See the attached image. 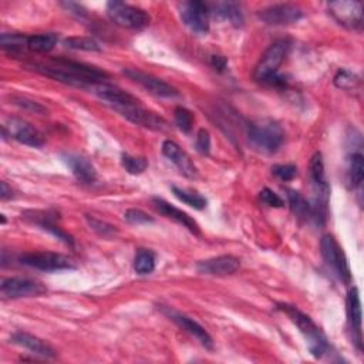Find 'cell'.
Returning a JSON list of instances; mask_svg holds the SVG:
<instances>
[{
	"label": "cell",
	"instance_id": "obj_9",
	"mask_svg": "<svg viewBox=\"0 0 364 364\" xmlns=\"http://www.w3.org/2000/svg\"><path fill=\"white\" fill-rule=\"evenodd\" d=\"M114 109L117 112H119L124 118L131 121L132 124H136V125H141L145 128H151V129H156V131H164L168 128V124L162 117L145 109L139 102L121 105Z\"/></svg>",
	"mask_w": 364,
	"mask_h": 364
},
{
	"label": "cell",
	"instance_id": "obj_8",
	"mask_svg": "<svg viewBox=\"0 0 364 364\" xmlns=\"http://www.w3.org/2000/svg\"><path fill=\"white\" fill-rule=\"evenodd\" d=\"M209 7L203 1L191 0L179 4V16L193 33L205 34L209 31Z\"/></svg>",
	"mask_w": 364,
	"mask_h": 364
},
{
	"label": "cell",
	"instance_id": "obj_24",
	"mask_svg": "<svg viewBox=\"0 0 364 364\" xmlns=\"http://www.w3.org/2000/svg\"><path fill=\"white\" fill-rule=\"evenodd\" d=\"M58 38L54 33H43V34H33L28 36L27 48L36 53H47L54 48Z\"/></svg>",
	"mask_w": 364,
	"mask_h": 364
},
{
	"label": "cell",
	"instance_id": "obj_26",
	"mask_svg": "<svg viewBox=\"0 0 364 364\" xmlns=\"http://www.w3.org/2000/svg\"><path fill=\"white\" fill-rule=\"evenodd\" d=\"M287 200L290 205V209L293 210V213L299 218H306L310 219L311 218V206L310 203L303 198V195L297 191H291L287 189Z\"/></svg>",
	"mask_w": 364,
	"mask_h": 364
},
{
	"label": "cell",
	"instance_id": "obj_34",
	"mask_svg": "<svg viewBox=\"0 0 364 364\" xmlns=\"http://www.w3.org/2000/svg\"><path fill=\"white\" fill-rule=\"evenodd\" d=\"M11 101H13V104L18 105L20 108H23L26 111H31L34 114H41V115L47 114L46 107H43L40 102H37L34 100H30L27 97H11Z\"/></svg>",
	"mask_w": 364,
	"mask_h": 364
},
{
	"label": "cell",
	"instance_id": "obj_33",
	"mask_svg": "<svg viewBox=\"0 0 364 364\" xmlns=\"http://www.w3.org/2000/svg\"><path fill=\"white\" fill-rule=\"evenodd\" d=\"M173 118H175V124L176 127L182 131V132H189L192 129V124H193V115L189 109H186L185 107H176L173 111Z\"/></svg>",
	"mask_w": 364,
	"mask_h": 364
},
{
	"label": "cell",
	"instance_id": "obj_16",
	"mask_svg": "<svg viewBox=\"0 0 364 364\" xmlns=\"http://www.w3.org/2000/svg\"><path fill=\"white\" fill-rule=\"evenodd\" d=\"M240 266V262L237 257L232 255H223L206 260H200L196 264V270L202 274H210V276H228L233 274Z\"/></svg>",
	"mask_w": 364,
	"mask_h": 364
},
{
	"label": "cell",
	"instance_id": "obj_22",
	"mask_svg": "<svg viewBox=\"0 0 364 364\" xmlns=\"http://www.w3.org/2000/svg\"><path fill=\"white\" fill-rule=\"evenodd\" d=\"M169 317L178 323L182 328H185L188 333H191L203 347L212 350L213 348V340L210 337V334L198 323L195 321L193 318L185 316V314H181V313H176V311H169Z\"/></svg>",
	"mask_w": 364,
	"mask_h": 364
},
{
	"label": "cell",
	"instance_id": "obj_2",
	"mask_svg": "<svg viewBox=\"0 0 364 364\" xmlns=\"http://www.w3.org/2000/svg\"><path fill=\"white\" fill-rule=\"evenodd\" d=\"M277 309L286 313V316L291 320V323L299 328V331L303 334L307 343L310 353L316 358H321L326 353H328L330 346L327 343L326 336L307 314L300 311L296 306H291L287 303H277Z\"/></svg>",
	"mask_w": 364,
	"mask_h": 364
},
{
	"label": "cell",
	"instance_id": "obj_3",
	"mask_svg": "<svg viewBox=\"0 0 364 364\" xmlns=\"http://www.w3.org/2000/svg\"><path fill=\"white\" fill-rule=\"evenodd\" d=\"M247 139L255 149L264 154H273L282 146L284 131L273 119H259L249 125Z\"/></svg>",
	"mask_w": 364,
	"mask_h": 364
},
{
	"label": "cell",
	"instance_id": "obj_13",
	"mask_svg": "<svg viewBox=\"0 0 364 364\" xmlns=\"http://www.w3.org/2000/svg\"><path fill=\"white\" fill-rule=\"evenodd\" d=\"M1 293L10 299H20V297H36L46 293V287L26 277H7L1 282Z\"/></svg>",
	"mask_w": 364,
	"mask_h": 364
},
{
	"label": "cell",
	"instance_id": "obj_36",
	"mask_svg": "<svg viewBox=\"0 0 364 364\" xmlns=\"http://www.w3.org/2000/svg\"><path fill=\"white\" fill-rule=\"evenodd\" d=\"M272 172L274 176H277L280 181H291L297 175V168L296 165L291 164H284V165H274L272 168Z\"/></svg>",
	"mask_w": 364,
	"mask_h": 364
},
{
	"label": "cell",
	"instance_id": "obj_25",
	"mask_svg": "<svg viewBox=\"0 0 364 364\" xmlns=\"http://www.w3.org/2000/svg\"><path fill=\"white\" fill-rule=\"evenodd\" d=\"M172 192H173V195H175L179 200H182L183 203L189 205V206L193 208V209L200 210V209L206 208V203H208L206 199H205L200 193H198L196 191L185 189V188H179V186L172 185Z\"/></svg>",
	"mask_w": 364,
	"mask_h": 364
},
{
	"label": "cell",
	"instance_id": "obj_18",
	"mask_svg": "<svg viewBox=\"0 0 364 364\" xmlns=\"http://www.w3.org/2000/svg\"><path fill=\"white\" fill-rule=\"evenodd\" d=\"M347 316L350 328L353 331V341L355 343L357 348L361 350L363 347V334H361V303L358 296V289L351 287L347 296Z\"/></svg>",
	"mask_w": 364,
	"mask_h": 364
},
{
	"label": "cell",
	"instance_id": "obj_32",
	"mask_svg": "<svg viewBox=\"0 0 364 364\" xmlns=\"http://www.w3.org/2000/svg\"><path fill=\"white\" fill-rule=\"evenodd\" d=\"M121 164L124 166V169L128 172V173H132V175H138V173H142L146 166H148V161L142 156H132V155H128V154H124L121 156Z\"/></svg>",
	"mask_w": 364,
	"mask_h": 364
},
{
	"label": "cell",
	"instance_id": "obj_6",
	"mask_svg": "<svg viewBox=\"0 0 364 364\" xmlns=\"http://www.w3.org/2000/svg\"><path fill=\"white\" fill-rule=\"evenodd\" d=\"M320 249L321 256L326 262V264L334 272V274L344 283L351 282V273L347 263V257L331 235H324L320 240Z\"/></svg>",
	"mask_w": 364,
	"mask_h": 364
},
{
	"label": "cell",
	"instance_id": "obj_1",
	"mask_svg": "<svg viewBox=\"0 0 364 364\" xmlns=\"http://www.w3.org/2000/svg\"><path fill=\"white\" fill-rule=\"evenodd\" d=\"M36 71L51 77L60 82L88 90L91 84L105 81L108 74L94 65L71 61L65 58L53 60L51 64H33Z\"/></svg>",
	"mask_w": 364,
	"mask_h": 364
},
{
	"label": "cell",
	"instance_id": "obj_4",
	"mask_svg": "<svg viewBox=\"0 0 364 364\" xmlns=\"http://www.w3.org/2000/svg\"><path fill=\"white\" fill-rule=\"evenodd\" d=\"M290 41L287 38H280L269 46L262 58L259 60L253 77L257 81L269 82L274 75H277V70L283 60L286 58L290 50Z\"/></svg>",
	"mask_w": 364,
	"mask_h": 364
},
{
	"label": "cell",
	"instance_id": "obj_28",
	"mask_svg": "<svg viewBox=\"0 0 364 364\" xmlns=\"http://www.w3.org/2000/svg\"><path fill=\"white\" fill-rule=\"evenodd\" d=\"M364 178V158L361 152H354L350 156V165H348V181L351 186L357 188L361 185Z\"/></svg>",
	"mask_w": 364,
	"mask_h": 364
},
{
	"label": "cell",
	"instance_id": "obj_12",
	"mask_svg": "<svg viewBox=\"0 0 364 364\" xmlns=\"http://www.w3.org/2000/svg\"><path fill=\"white\" fill-rule=\"evenodd\" d=\"M303 16V11L299 6L290 3H279L260 10L259 17L272 26H287L296 23Z\"/></svg>",
	"mask_w": 364,
	"mask_h": 364
},
{
	"label": "cell",
	"instance_id": "obj_35",
	"mask_svg": "<svg viewBox=\"0 0 364 364\" xmlns=\"http://www.w3.org/2000/svg\"><path fill=\"white\" fill-rule=\"evenodd\" d=\"M87 222L88 225L91 226L92 230H95L98 235L104 236V237H108V236H112L114 233H117V229L115 226L107 223V222H102L100 219H95V218H91V216H87Z\"/></svg>",
	"mask_w": 364,
	"mask_h": 364
},
{
	"label": "cell",
	"instance_id": "obj_31",
	"mask_svg": "<svg viewBox=\"0 0 364 364\" xmlns=\"http://www.w3.org/2000/svg\"><path fill=\"white\" fill-rule=\"evenodd\" d=\"M64 46L71 50L101 51V46L91 37H68L64 40Z\"/></svg>",
	"mask_w": 364,
	"mask_h": 364
},
{
	"label": "cell",
	"instance_id": "obj_21",
	"mask_svg": "<svg viewBox=\"0 0 364 364\" xmlns=\"http://www.w3.org/2000/svg\"><path fill=\"white\" fill-rule=\"evenodd\" d=\"M10 340H11V343H14L17 346L30 350L33 354H37V355H41L46 358H51L55 355V350L48 343H46L44 340H41L33 334H28L24 331H17L11 336Z\"/></svg>",
	"mask_w": 364,
	"mask_h": 364
},
{
	"label": "cell",
	"instance_id": "obj_37",
	"mask_svg": "<svg viewBox=\"0 0 364 364\" xmlns=\"http://www.w3.org/2000/svg\"><path fill=\"white\" fill-rule=\"evenodd\" d=\"M124 219L132 225H142V223H151L154 222V219L145 213L144 210L141 209H128L125 213H124Z\"/></svg>",
	"mask_w": 364,
	"mask_h": 364
},
{
	"label": "cell",
	"instance_id": "obj_20",
	"mask_svg": "<svg viewBox=\"0 0 364 364\" xmlns=\"http://www.w3.org/2000/svg\"><path fill=\"white\" fill-rule=\"evenodd\" d=\"M61 158L80 182L92 183L97 179V171L87 158L77 154H63Z\"/></svg>",
	"mask_w": 364,
	"mask_h": 364
},
{
	"label": "cell",
	"instance_id": "obj_5",
	"mask_svg": "<svg viewBox=\"0 0 364 364\" xmlns=\"http://www.w3.org/2000/svg\"><path fill=\"white\" fill-rule=\"evenodd\" d=\"M107 14L117 26L134 30L145 28L151 21V17L145 10L122 1H108Z\"/></svg>",
	"mask_w": 364,
	"mask_h": 364
},
{
	"label": "cell",
	"instance_id": "obj_27",
	"mask_svg": "<svg viewBox=\"0 0 364 364\" xmlns=\"http://www.w3.org/2000/svg\"><path fill=\"white\" fill-rule=\"evenodd\" d=\"M155 269V255L148 249H138L134 259V270L138 274H149Z\"/></svg>",
	"mask_w": 364,
	"mask_h": 364
},
{
	"label": "cell",
	"instance_id": "obj_17",
	"mask_svg": "<svg viewBox=\"0 0 364 364\" xmlns=\"http://www.w3.org/2000/svg\"><path fill=\"white\" fill-rule=\"evenodd\" d=\"M162 154L171 162H173L178 166V169L181 171V173H183L185 176L193 178L196 175V166L192 162L191 156L175 141L165 139L162 142Z\"/></svg>",
	"mask_w": 364,
	"mask_h": 364
},
{
	"label": "cell",
	"instance_id": "obj_30",
	"mask_svg": "<svg viewBox=\"0 0 364 364\" xmlns=\"http://www.w3.org/2000/svg\"><path fill=\"white\" fill-rule=\"evenodd\" d=\"M333 81H334L336 87H338L341 90H355L360 85V77L346 68L338 70L336 73Z\"/></svg>",
	"mask_w": 364,
	"mask_h": 364
},
{
	"label": "cell",
	"instance_id": "obj_41",
	"mask_svg": "<svg viewBox=\"0 0 364 364\" xmlns=\"http://www.w3.org/2000/svg\"><path fill=\"white\" fill-rule=\"evenodd\" d=\"M0 198H1V200H7V199L13 198V189L4 181L0 182Z\"/></svg>",
	"mask_w": 364,
	"mask_h": 364
},
{
	"label": "cell",
	"instance_id": "obj_29",
	"mask_svg": "<svg viewBox=\"0 0 364 364\" xmlns=\"http://www.w3.org/2000/svg\"><path fill=\"white\" fill-rule=\"evenodd\" d=\"M27 40H28V36H23L17 33H4L0 37V44L6 50H10L11 53H17L27 48Z\"/></svg>",
	"mask_w": 364,
	"mask_h": 364
},
{
	"label": "cell",
	"instance_id": "obj_15",
	"mask_svg": "<svg viewBox=\"0 0 364 364\" xmlns=\"http://www.w3.org/2000/svg\"><path fill=\"white\" fill-rule=\"evenodd\" d=\"M90 92L95 94L98 98H101L102 101H105L108 105H111L112 108L121 107V105H128V104H135L139 102L134 95H131L129 92L121 90L117 85H112L109 82L101 81V82H95L91 84L88 88Z\"/></svg>",
	"mask_w": 364,
	"mask_h": 364
},
{
	"label": "cell",
	"instance_id": "obj_39",
	"mask_svg": "<svg viewBox=\"0 0 364 364\" xmlns=\"http://www.w3.org/2000/svg\"><path fill=\"white\" fill-rule=\"evenodd\" d=\"M259 198H260V200H262L264 205H267V206H270V208H283V205H284L283 199H282L276 192H273V191L269 189V188H263V189L260 191V193H259Z\"/></svg>",
	"mask_w": 364,
	"mask_h": 364
},
{
	"label": "cell",
	"instance_id": "obj_11",
	"mask_svg": "<svg viewBox=\"0 0 364 364\" xmlns=\"http://www.w3.org/2000/svg\"><path fill=\"white\" fill-rule=\"evenodd\" d=\"M124 74L135 81L136 84H139L142 88H145L146 91H149L151 94L156 95V97H165V98H173L178 97L179 92L175 87H172L171 84L165 82L161 78H156L151 74H146L141 70L136 68H124Z\"/></svg>",
	"mask_w": 364,
	"mask_h": 364
},
{
	"label": "cell",
	"instance_id": "obj_38",
	"mask_svg": "<svg viewBox=\"0 0 364 364\" xmlns=\"http://www.w3.org/2000/svg\"><path fill=\"white\" fill-rule=\"evenodd\" d=\"M195 146H196V151L202 155H206L209 154L210 151V134L208 129L205 128H200L196 134V139H195Z\"/></svg>",
	"mask_w": 364,
	"mask_h": 364
},
{
	"label": "cell",
	"instance_id": "obj_7",
	"mask_svg": "<svg viewBox=\"0 0 364 364\" xmlns=\"http://www.w3.org/2000/svg\"><path fill=\"white\" fill-rule=\"evenodd\" d=\"M20 263L37 270L43 272H57V270H70L75 269L74 262L61 255L54 252H33L20 256Z\"/></svg>",
	"mask_w": 364,
	"mask_h": 364
},
{
	"label": "cell",
	"instance_id": "obj_23",
	"mask_svg": "<svg viewBox=\"0 0 364 364\" xmlns=\"http://www.w3.org/2000/svg\"><path fill=\"white\" fill-rule=\"evenodd\" d=\"M208 7H209V13H213L215 16L223 20H228L235 27H239L243 23V14L240 11V7L236 3H216Z\"/></svg>",
	"mask_w": 364,
	"mask_h": 364
},
{
	"label": "cell",
	"instance_id": "obj_42",
	"mask_svg": "<svg viewBox=\"0 0 364 364\" xmlns=\"http://www.w3.org/2000/svg\"><path fill=\"white\" fill-rule=\"evenodd\" d=\"M226 64H228V60L225 57H222V55H213L212 57V65L215 67V70L223 71Z\"/></svg>",
	"mask_w": 364,
	"mask_h": 364
},
{
	"label": "cell",
	"instance_id": "obj_10",
	"mask_svg": "<svg viewBox=\"0 0 364 364\" xmlns=\"http://www.w3.org/2000/svg\"><path fill=\"white\" fill-rule=\"evenodd\" d=\"M3 135L10 136L28 146H41L44 144L43 134L30 122L20 118H10L3 125Z\"/></svg>",
	"mask_w": 364,
	"mask_h": 364
},
{
	"label": "cell",
	"instance_id": "obj_14",
	"mask_svg": "<svg viewBox=\"0 0 364 364\" xmlns=\"http://www.w3.org/2000/svg\"><path fill=\"white\" fill-rule=\"evenodd\" d=\"M328 10L346 27L360 28L363 24V6L360 1H333L328 4Z\"/></svg>",
	"mask_w": 364,
	"mask_h": 364
},
{
	"label": "cell",
	"instance_id": "obj_40",
	"mask_svg": "<svg viewBox=\"0 0 364 364\" xmlns=\"http://www.w3.org/2000/svg\"><path fill=\"white\" fill-rule=\"evenodd\" d=\"M63 4V7H65L70 13H73V14H75L77 17H84L85 14H87V10L81 6V4H78V3H73V1H64V3H61Z\"/></svg>",
	"mask_w": 364,
	"mask_h": 364
},
{
	"label": "cell",
	"instance_id": "obj_19",
	"mask_svg": "<svg viewBox=\"0 0 364 364\" xmlns=\"http://www.w3.org/2000/svg\"><path fill=\"white\" fill-rule=\"evenodd\" d=\"M152 205L154 208L161 213L164 215L165 218H169L172 220H175L176 223H181L182 226H185L188 230H191L192 233H199V226L198 223L195 222L193 218H191L186 212L175 208L173 205H171L169 202H166L165 199L162 198H152Z\"/></svg>",
	"mask_w": 364,
	"mask_h": 364
}]
</instances>
